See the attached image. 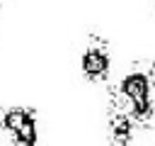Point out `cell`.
I'll return each instance as SVG.
<instances>
[{"instance_id": "cell-1", "label": "cell", "mask_w": 155, "mask_h": 146, "mask_svg": "<svg viewBox=\"0 0 155 146\" xmlns=\"http://www.w3.org/2000/svg\"><path fill=\"white\" fill-rule=\"evenodd\" d=\"M107 112H124L150 127L155 117V61L133 63L119 83L107 88Z\"/></svg>"}, {"instance_id": "cell-2", "label": "cell", "mask_w": 155, "mask_h": 146, "mask_svg": "<svg viewBox=\"0 0 155 146\" xmlns=\"http://www.w3.org/2000/svg\"><path fill=\"white\" fill-rule=\"evenodd\" d=\"M0 134L12 144L34 146L39 141V117L36 109L27 105H5L0 107Z\"/></svg>"}, {"instance_id": "cell-3", "label": "cell", "mask_w": 155, "mask_h": 146, "mask_svg": "<svg viewBox=\"0 0 155 146\" xmlns=\"http://www.w3.org/2000/svg\"><path fill=\"white\" fill-rule=\"evenodd\" d=\"M80 75L90 83H107L111 75V49L109 39L90 32L85 39V49L80 54Z\"/></svg>"}, {"instance_id": "cell-4", "label": "cell", "mask_w": 155, "mask_h": 146, "mask_svg": "<svg viewBox=\"0 0 155 146\" xmlns=\"http://www.w3.org/2000/svg\"><path fill=\"white\" fill-rule=\"evenodd\" d=\"M107 129H109L111 144L126 146V144L140 141V136L145 134L148 127L140 124L138 119H133L131 114H124V112H107Z\"/></svg>"}, {"instance_id": "cell-5", "label": "cell", "mask_w": 155, "mask_h": 146, "mask_svg": "<svg viewBox=\"0 0 155 146\" xmlns=\"http://www.w3.org/2000/svg\"><path fill=\"white\" fill-rule=\"evenodd\" d=\"M0 7H2V0H0Z\"/></svg>"}, {"instance_id": "cell-6", "label": "cell", "mask_w": 155, "mask_h": 146, "mask_svg": "<svg viewBox=\"0 0 155 146\" xmlns=\"http://www.w3.org/2000/svg\"><path fill=\"white\" fill-rule=\"evenodd\" d=\"M153 5H155V0H153Z\"/></svg>"}]
</instances>
